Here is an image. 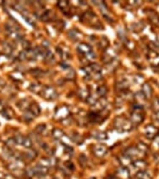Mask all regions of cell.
Here are the masks:
<instances>
[{
	"mask_svg": "<svg viewBox=\"0 0 159 179\" xmlns=\"http://www.w3.org/2000/svg\"><path fill=\"white\" fill-rule=\"evenodd\" d=\"M49 171V168L37 165L35 167L30 168L27 171V174L29 176L32 177L35 175L44 176L46 175Z\"/></svg>",
	"mask_w": 159,
	"mask_h": 179,
	"instance_id": "7a4b0ae2",
	"label": "cell"
},
{
	"mask_svg": "<svg viewBox=\"0 0 159 179\" xmlns=\"http://www.w3.org/2000/svg\"><path fill=\"white\" fill-rule=\"evenodd\" d=\"M134 167L139 170V171H145L147 167V164L146 161L142 160H137L132 163Z\"/></svg>",
	"mask_w": 159,
	"mask_h": 179,
	"instance_id": "8fae6325",
	"label": "cell"
},
{
	"mask_svg": "<svg viewBox=\"0 0 159 179\" xmlns=\"http://www.w3.org/2000/svg\"><path fill=\"white\" fill-rule=\"evenodd\" d=\"M37 156V153L36 151L32 149L29 150L26 153V157L29 160H33Z\"/></svg>",
	"mask_w": 159,
	"mask_h": 179,
	"instance_id": "d6986e66",
	"label": "cell"
},
{
	"mask_svg": "<svg viewBox=\"0 0 159 179\" xmlns=\"http://www.w3.org/2000/svg\"></svg>",
	"mask_w": 159,
	"mask_h": 179,
	"instance_id": "d590c367",
	"label": "cell"
},
{
	"mask_svg": "<svg viewBox=\"0 0 159 179\" xmlns=\"http://www.w3.org/2000/svg\"><path fill=\"white\" fill-rule=\"evenodd\" d=\"M114 126L118 132L122 133L131 131L133 127V124L130 119L124 116H119L114 119Z\"/></svg>",
	"mask_w": 159,
	"mask_h": 179,
	"instance_id": "6da1fadb",
	"label": "cell"
},
{
	"mask_svg": "<svg viewBox=\"0 0 159 179\" xmlns=\"http://www.w3.org/2000/svg\"><path fill=\"white\" fill-rule=\"evenodd\" d=\"M35 116L34 113L30 111V110H26V112H24L23 114V118L24 119L26 120L27 121H31L33 120L35 118Z\"/></svg>",
	"mask_w": 159,
	"mask_h": 179,
	"instance_id": "9a60e30c",
	"label": "cell"
},
{
	"mask_svg": "<svg viewBox=\"0 0 159 179\" xmlns=\"http://www.w3.org/2000/svg\"><path fill=\"white\" fill-rule=\"evenodd\" d=\"M152 108L154 111L156 112H159V100L158 99H155L152 105Z\"/></svg>",
	"mask_w": 159,
	"mask_h": 179,
	"instance_id": "d4e9b609",
	"label": "cell"
},
{
	"mask_svg": "<svg viewBox=\"0 0 159 179\" xmlns=\"http://www.w3.org/2000/svg\"><path fill=\"white\" fill-rule=\"evenodd\" d=\"M30 90L35 93H39L41 91V87L40 85H33L30 86Z\"/></svg>",
	"mask_w": 159,
	"mask_h": 179,
	"instance_id": "4316f807",
	"label": "cell"
},
{
	"mask_svg": "<svg viewBox=\"0 0 159 179\" xmlns=\"http://www.w3.org/2000/svg\"><path fill=\"white\" fill-rule=\"evenodd\" d=\"M45 129H46V126L44 125H40L36 127V130L37 133H42L45 131Z\"/></svg>",
	"mask_w": 159,
	"mask_h": 179,
	"instance_id": "f1b7e54d",
	"label": "cell"
},
{
	"mask_svg": "<svg viewBox=\"0 0 159 179\" xmlns=\"http://www.w3.org/2000/svg\"><path fill=\"white\" fill-rule=\"evenodd\" d=\"M145 135L149 139H154L157 135V128L152 125H147L145 127Z\"/></svg>",
	"mask_w": 159,
	"mask_h": 179,
	"instance_id": "3957f363",
	"label": "cell"
},
{
	"mask_svg": "<svg viewBox=\"0 0 159 179\" xmlns=\"http://www.w3.org/2000/svg\"><path fill=\"white\" fill-rule=\"evenodd\" d=\"M136 148L142 153H146L148 152L149 148L147 145L142 142H139L137 144Z\"/></svg>",
	"mask_w": 159,
	"mask_h": 179,
	"instance_id": "5bb4252c",
	"label": "cell"
},
{
	"mask_svg": "<svg viewBox=\"0 0 159 179\" xmlns=\"http://www.w3.org/2000/svg\"><path fill=\"white\" fill-rule=\"evenodd\" d=\"M38 165L48 167H54L56 165L57 160L55 158H42L40 160Z\"/></svg>",
	"mask_w": 159,
	"mask_h": 179,
	"instance_id": "ba28073f",
	"label": "cell"
},
{
	"mask_svg": "<svg viewBox=\"0 0 159 179\" xmlns=\"http://www.w3.org/2000/svg\"><path fill=\"white\" fill-rule=\"evenodd\" d=\"M135 112H134L132 113L131 115V119L133 124L140 125L141 124L144 120V116L140 112H139L138 111L141 109H134Z\"/></svg>",
	"mask_w": 159,
	"mask_h": 179,
	"instance_id": "277c9868",
	"label": "cell"
},
{
	"mask_svg": "<svg viewBox=\"0 0 159 179\" xmlns=\"http://www.w3.org/2000/svg\"><path fill=\"white\" fill-rule=\"evenodd\" d=\"M5 84V83L4 82V80L0 79V90L3 88Z\"/></svg>",
	"mask_w": 159,
	"mask_h": 179,
	"instance_id": "1f68e13d",
	"label": "cell"
},
{
	"mask_svg": "<svg viewBox=\"0 0 159 179\" xmlns=\"http://www.w3.org/2000/svg\"><path fill=\"white\" fill-rule=\"evenodd\" d=\"M43 96L48 100L54 99L56 97V93L54 89L50 87H46L42 91Z\"/></svg>",
	"mask_w": 159,
	"mask_h": 179,
	"instance_id": "9c48e42d",
	"label": "cell"
},
{
	"mask_svg": "<svg viewBox=\"0 0 159 179\" xmlns=\"http://www.w3.org/2000/svg\"><path fill=\"white\" fill-rule=\"evenodd\" d=\"M107 147L102 144L96 145L93 148V153L99 158L104 157L107 153Z\"/></svg>",
	"mask_w": 159,
	"mask_h": 179,
	"instance_id": "5b68a950",
	"label": "cell"
},
{
	"mask_svg": "<svg viewBox=\"0 0 159 179\" xmlns=\"http://www.w3.org/2000/svg\"><path fill=\"white\" fill-rule=\"evenodd\" d=\"M142 89H143L142 93L144 94L146 98H150L151 97V94H152V90H151L150 86L149 85L145 84L143 86Z\"/></svg>",
	"mask_w": 159,
	"mask_h": 179,
	"instance_id": "ac0fdd59",
	"label": "cell"
},
{
	"mask_svg": "<svg viewBox=\"0 0 159 179\" xmlns=\"http://www.w3.org/2000/svg\"><path fill=\"white\" fill-rule=\"evenodd\" d=\"M78 160L80 165L82 167H85L86 166L88 163V159L85 155L83 154H81L79 157Z\"/></svg>",
	"mask_w": 159,
	"mask_h": 179,
	"instance_id": "ffe728a7",
	"label": "cell"
},
{
	"mask_svg": "<svg viewBox=\"0 0 159 179\" xmlns=\"http://www.w3.org/2000/svg\"><path fill=\"white\" fill-rule=\"evenodd\" d=\"M92 136L95 139L99 140H106L108 138L107 133L103 131H94L92 133Z\"/></svg>",
	"mask_w": 159,
	"mask_h": 179,
	"instance_id": "7c38bea8",
	"label": "cell"
},
{
	"mask_svg": "<svg viewBox=\"0 0 159 179\" xmlns=\"http://www.w3.org/2000/svg\"><path fill=\"white\" fill-rule=\"evenodd\" d=\"M98 93L100 96H104L106 93V89L104 87H100L98 90Z\"/></svg>",
	"mask_w": 159,
	"mask_h": 179,
	"instance_id": "f546056e",
	"label": "cell"
},
{
	"mask_svg": "<svg viewBox=\"0 0 159 179\" xmlns=\"http://www.w3.org/2000/svg\"><path fill=\"white\" fill-rule=\"evenodd\" d=\"M3 50L7 54H9L12 52V48L8 43H5L3 44Z\"/></svg>",
	"mask_w": 159,
	"mask_h": 179,
	"instance_id": "83f0119b",
	"label": "cell"
},
{
	"mask_svg": "<svg viewBox=\"0 0 159 179\" xmlns=\"http://www.w3.org/2000/svg\"><path fill=\"white\" fill-rule=\"evenodd\" d=\"M117 176L120 179H127L130 175L129 170L126 167H122L118 169Z\"/></svg>",
	"mask_w": 159,
	"mask_h": 179,
	"instance_id": "30bf717a",
	"label": "cell"
},
{
	"mask_svg": "<svg viewBox=\"0 0 159 179\" xmlns=\"http://www.w3.org/2000/svg\"><path fill=\"white\" fill-rule=\"evenodd\" d=\"M22 145L27 148H30L32 146V141L29 138L25 137Z\"/></svg>",
	"mask_w": 159,
	"mask_h": 179,
	"instance_id": "603a6c76",
	"label": "cell"
},
{
	"mask_svg": "<svg viewBox=\"0 0 159 179\" xmlns=\"http://www.w3.org/2000/svg\"><path fill=\"white\" fill-rule=\"evenodd\" d=\"M136 176L138 179H152L149 174L145 171H138Z\"/></svg>",
	"mask_w": 159,
	"mask_h": 179,
	"instance_id": "e0dca14e",
	"label": "cell"
},
{
	"mask_svg": "<svg viewBox=\"0 0 159 179\" xmlns=\"http://www.w3.org/2000/svg\"><path fill=\"white\" fill-rule=\"evenodd\" d=\"M30 106L29 102L25 100L21 101L18 105V107L20 109L22 110H26V111L28 110V108H29Z\"/></svg>",
	"mask_w": 159,
	"mask_h": 179,
	"instance_id": "7402d4cb",
	"label": "cell"
},
{
	"mask_svg": "<svg viewBox=\"0 0 159 179\" xmlns=\"http://www.w3.org/2000/svg\"><path fill=\"white\" fill-rule=\"evenodd\" d=\"M69 109L66 107H62L58 109L55 113V118L56 119L63 120L69 117Z\"/></svg>",
	"mask_w": 159,
	"mask_h": 179,
	"instance_id": "52a82bcc",
	"label": "cell"
},
{
	"mask_svg": "<svg viewBox=\"0 0 159 179\" xmlns=\"http://www.w3.org/2000/svg\"><path fill=\"white\" fill-rule=\"evenodd\" d=\"M24 138H25V137H23L22 135H19L15 136V138L14 139H15V140L16 142V144L22 145Z\"/></svg>",
	"mask_w": 159,
	"mask_h": 179,
	"instance_id": "484cf974",
	"label": "cell"
},
{
	"mask_svg": "<svg viewBox=\"0 0 159 179\" xmlns=\"http://www.w3.org/2000/svg\"><path fill=\"white\" fill-rule=\"evenodd\" d=\"M16 144V142H15L14 138L9 139L7 140V142H6V146L9 149H11V148L14 147Z\"/></svg>",
	"mask_w": 159,
	"mask_h": 179,
	"instance_id": "cb8c5ba5",
	"label": "cell"
},
{
	"mask_svg": "<svg viewBox=\"0 0 159 179\" xmlns=\"http://www.w3.org/2000/svg\"><path fill=\"white\" fill-rule=\"evenodd\" d=\"M52 135L55 139L58 140L63 138L64 136V133L61 129L56 128L53 130L52 132Z\"/></svg>",
	"mask_w": 159,
	"mask_h": 179,
	"instance_id": "4fadbf2b",
	"label": "cell"
},
{
	"mask_svg": "<svg viewBox=\"0 0 159 179\" xmlns=\"http://www.w3.org/2000/svg\"><path fill=\"white\" fill-rule=\"evenodd\" d=\"M154 140L155 143L159 146V135H156Z\"/></svg>",
	"mask_w": 159,
	"mask_h": 179,
	"instance_id": "4dcf8cb0",
	"label": "cell"
},
{
	"mask_svg": "<svg viewBox=\"0 0 159 179\" xmlns=\"http://www.w3.org/2000/svg\"><path fill=\"white\" fill-rule=\"evenodd\" d=\"M96 179V177H91V178H90V179Z\"/></svg>",
	"mask_w": 159,
	"mask_h": 179,
	"instance_id": "e575fe53",
	"label": "cell"
},
{
	"mask_svg": "<svg viewBox=\"0 0 159 179\" xmlns=\"http://www.w3.org/2000/svg\"><path fill=\"white\" fill-rule=\"evenodd\" d=\"M70 139L72 140V141L76 144H80L83 142V139L82 136L76 133L72 134Z\"/></svg>",
	"mask_w": 159,
	"mask_h": 179,
	"instance_id": "2e32d148",
	"label": "cell"
},
{
	"mask_svg": "<svg viewBox=\"0 0 159 179\" xmlns=\"http://www.w3.org/2000/svg\"><path fill=\"white\" fill-rule=\"evenodd\" d=\"M105 179H114V177L111 175H109Z\"/></svg>",
	"mask_w": 159,
	"mask_h": 179,
	"instance_id": "836d02e7",
	"label": "cell"
},
{
	"mask_svg": "<svg viewBox=\"0 0 159 179\" xmlns=\"http://www.w3.org/2000/svg\"><path fill=\"white\" fill-rule=\"evenodd\" d=\"M154 119H155V120H156V121L159 122V112L155 113V115H154Z\"/></svg>",
	"mask_w": 159,
	"mask_h": 179,
	"instance_id": "d6a6232c",
	"label": "cell"
},
{
	"mask_svg": "<svg viewBox=\"0 0 159 179\" xmlns=\"http://www.w3.org/2000/svg\"><path fill=\"white\" fill-rule=\"evenodd\" d=\"M29 110H30L36 116H38L40 114V108H39V106L37 105H31L29 108Z\"/></svg>",
	"mask_w": 159,
	"mask_h": 179,
	"instance_id": "44dd1931",
	"label": "cell"
},
{
	"mask_svg": "<svg viewBox=\"0 0 159 179\" xmlns=\"http://www.w3.org/2000/svg\"><path fill=\"white\" fill-rule=\"evenodd\" d=\"M140 153H141L136 147H129L125 150L123 156L131 160L137 157Z\"/></svg>",
	"mask_w": 159,
	"mask_h": 179,
	"instance_id": "8992f818",
	"label": "cell"
}]
</instances>
